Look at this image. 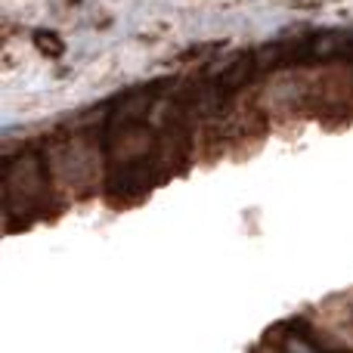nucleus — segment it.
Returning <instances> with one entry per match:
<instances>
[{
    "instance_id": "nucleus-1",
    "label": "nucleus",
    "mask_w": 353,
    "mask_h": 353,
    "mask_svg": "<svg viewBox=\"0 0 353 353\" xmlns=\"http://www.w3.org/2000/svg\"><path fill=\"white\" fill-rule=\"evenodd\" d=\"M288 353H313V350L307 347L304 341H298V338H292V341H288Z\"/></svg>"
}]
</instances>
